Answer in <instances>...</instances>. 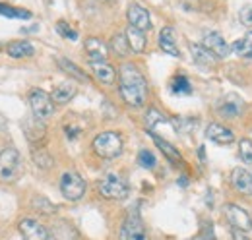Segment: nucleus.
I'll return each mask as SVG.
<instances>
[{
  "label": "nucleus",
  "mask_w": 252,
  "mask_h": 240,
  "mask_svg": "<svg viewBox=\"0 0 252 240\" xmlns=\"http://www.w3.org/2000/svg\"><path fill=\"white\" fill-rule=\"evenodd\" d=\"M121 97L126 105L138 109V107H144L146 105V99H148V84H146V78L142 76V72L134 66V64H123L121 66Z\"/></svg>",
  "instance_id": "f257e3e1"
},
{
  "label": "nucleus",
  "mask_w": 252,
  "mask_h": 240,
  "mask_svg": "<svg viewBox=\"0 0 252 240\" xmlns=\"http://www.w3.org/2000/svg\"><path fill=\"white\" fill-rule=\"evenodd\" d=\"M92 148L103 159H115L123 153V138L117 132H101L95 136Z\"/></svg>",
  "instance_id": "f03ea898"
},
{
  "label": "nucleus",
  "mask_w": 252,
  "mask_h": 240,
  "mask_svg": "<svg viewBox=\"0 0 252 240\" xmlns=\"http://www.w3.org/2000/svg\"><path fill=\"white\" fill-rule=\"evenodd\" d=\"M99 194L105 198V200H115V202H121L126 200L128 194H130V186L123 177L119 175H107L99 180Z\"/></svg>",
  "instance_id": "7ed1b4c3"
},
{
  "label": "nucleus",
  "mask_w": 252,
  "mask_h": 240,
  "mask_svg": "<svg viewBox=\"0 0 252 240\" xmlns=\"http://www.w3.org/2000/svg\"><path fill=\"white\" fill-rule=\"evenodd\" d=\"M22 171V157L18 150L4 148L0 151V180L2 182H14L20 177Z\"/></svg>",
  "instance_id": "20e7f679"
},
{
  "label": "nucleus",
  "mask_w": 252,
  "mask_h": 240,
  "mask_svg": "<svg viewBox=\"0 0 252 240\" xmlns=\"http://www.w3.org/2000/svg\"><path fill=\"white\" fill-rule=\"evenodd\" d=\"M121 240H148V231H146V225L140 217V211L136 208L128 211L125 223L121 227V235H119Z\"/></svg>",
  "instance_id": "39448f33"
},
{
  "label": "nucleus",
  "mask_w": 252,
  "mask_h": 240,
  "mask_svg": "<svg viewBox=\"0 0 252 240\" xmlns=\"http://www.w3.org/2000/svg\"><path fill=\"white\" fill-rule=\"evenodd\" d=\"M30 107H32L33 117L41 120H47L49 117H53L55 113V101L53 97L43 90H33L30 93Z\"/></svg>",
  "instance_id": "423d86ee"
},
{
  "label": "nucleus",
  "mask_w": 252,
  "mask_h": 240,
  "mask_svg": "<svg viewBox=\"0 0 252 240\" xmlns=\"http://www.w3.org/2000/svg\"><path fill=\"white\" fill-rule=\"evenodd\" d=\"M61 192L68 202H78L86 194V182L78 173H64L61 179Z\"/></svg>",
  "instance_id": "0eeeda50"
},
{
  "label": "nucleus",
  "mask_w": 252,
  "mask_h": 240,
  "mask_svg": "<svg viewBox=\"0 0 252 240\" xmlns=\"http://www.w3.org/2000/svg\"><path fill=\"white\" fill-rule=\"evenodd\" d=\"M216 109H218V113L223 119H239L243 115V111H245V101L237 93H227L218 101Z\"/></svg>",
  "instance_id": "6e6552de"
},
{
  "label": "nucleus",
  "mask_w": 252,
  "mask_h": 240,
  "mask_svg": "<svg viewBox=\"0 0 252 240\" xmlns=\"http://www.w3.org/2000/svg\"><path fill=\"white\" fill-rule=\"evenodd\" d=\"M126 18H128V24H130L132 28H136V30L144 31V33H146L148 30H152V18H150V12H148L144 6L136 4V2H132V4L128 6Z\"/></svg>",
  "instance_id": "1a4fd4ad"
},
{
  "label": "nucleus",
  "mask_w": 252,
  "mask_h": 240,
  "mask_svg": "<svg viewBox=\"0 0 252 240\" xmlns=\"http://www.w3.org/2000/svg\"><path fill=\"white\" fill-rule=\"evenodd\" d=\"M225 215H227L229 223L233 225V229H239V231H243V233L252 231L251 215L243 210V208H239V206H235V204H227V206H225Z\"/></svg>",
  "instance_id": "9d476101"
},
{
  "label": "nucleus",
  "mask_w": 252,
  "mask_h": 240,
  "mask_svg": "<svg viewBox=\"0 0 252 240\" xmlns=\"http://www.w3.org/2000/svg\"><path fill=\"white\" fill-rule=\"evenodd\" d=\"M214 57L218 60L221 59H227L229 57V53H231V47L227 45V41L221 37L220 33H216V31H208V33H204V43H202Z\"/></svg>",
  "instance_id": "9b49d317"
},
{
  "label": "nucleus",
  "mask_w": 252,
  "mask_h": 240,
  "mask_svg": "<svg viewBox=\"0 0 252 240\" xmlns=\"http://www.w3.org/2000/svg\"><path fill=\"white\" fill-rule=\"evenodd\" d=\"M18 229L24 240H49V229H45L35 219H22Z\"/></svg>",
  "instance_id": "f8f14e48"
},
{
  "label": "nucleus",
  "mask_w": 252,
  "mask_h": 240,
  "mask_svg": "<svg viewBox=\"0 0 252 240\" xmlns=\"http://www.w3.org/2000/svg\"><path fill=\"white\" fill-rule=\"evenodd\" d=\"M49 240H80V233L72 223L57 221L49 229Z\"/></svg>",
  "instance_id": "ddd939ff"
},
{
  "label": "nucleus",
  "mask_w": 252,
  "mask_h": 240,
  "mask_svg": "<svg viewBox=\"0 0 252 240\" xmlns=\"http://www.w3.org/2000/svg\"><path fill=\"white\" fill-rule=\"evenodd\" d=\"M231 184L237 192L245 194V196H252V173H249L243 167H237L231 171Z\"/></svg>",
  "instance_id": "4468645a"
},
{
  "label": "nucleus",
  "mask_w": 252,
  "mask_h": 240,
  "mask_svg": "<svg viewBox=\"0 0 252 240\" xmlns=\"http://www.w3.org/2000/svg\"><path fill=\"white\" fill-rule=\"evenodd\" d=\"M206 138L212 140V142L218 144V146H229V144L235 142V134H233L229 128L218 124V122H212V124L206 128Z\"/></svg>",
  "instance_id": "2eb2a0df"
},
{
  "label": "nucleus",
  "mask_w": 252,
  "mask_h": 240,
  "mask_svg": "<svg viewBox=\"0 0 252 240\" xmlns=\"http://www.w3.org/2000/svg\"><path fill=\"white\" fill-rule=\"evenodd\" d=\"M22 126H24L26 138H28L32 144H37V142H41V140L45 138L47 126H45V122L41 119H37V117H28V119L22 122Z\"/></svg>",
  "instance_id": "dca6fc26"
},
{
  "label": "nucleus",
  "mask_w": 252,
  "mask_h": 240,
  "mask_svg": "<svg viewBox=\"0 0 252 240\" xmlns=\"http://www.w3.org/2000/svg\"><path fill=\"white\" fill-rule=\"evenodd\" d=\"M90 68H92V74L95 76L97 82L105 84V86H113L115 80H117V70L107 64V62H90Z\"/></svg>",
  "instance_id": "f3484780"
},
{
  "label": "nucleus",
  "mask_w": 252,
  "mask_h": 240,
  "mask_svg": "<svg viewBox=\"0 0 252 240\" xmlns=\"http://www.w3.org/2000/svg\"><path fill=\"white\" fill-rule=\"evenodd\" d=\"M86 53L90 57V62H107V57H109V47L97 39V37H90L86 41Z\"/></svg>",
  "instance_id": "a211bd4d"
},
{
  "label": "nucleus",
  "mask_w": 252,
  "mask_h": 240,
  "mask_svg": "<svg viewBox=\"0 0 252 240\" xmlns=\"http://www.w3.org/2000/svg\"><path fill=\"white\" fill-rule=\"evenodd\" d=\"M159 47L165 55H171L175 59L181 57L179 53V47H177V35H175V30L173 28H163L161 33H159Z\"/></svg>",
  "instance_id": "6ab92c4d"
},
{
  "label": "nucleus",
  "mask_w": 252,
  "mask_h": 240,
  "mask_svg": "<svg viewBox=\"0 0 252 240\" xmlns=\"http://www.w3.org/2000/svg\"><path fill=\"white\" fill-rule=\"evenodd\" d=\"M6 53L12 57V59H28V57H33L35 55V49L30 41H14L8 45Z\"/></svg>",
  "instance_id": "aec40b11"
},
{
  "label": "nucleus",
  "mask_w": 252,
  "mask_h": 240,
  "mask_svg": "<svg viewBox=\"0 0 252 240\" xmlns=\"http://www.w3.org/2000/svg\"><path fill=\"white\" fill-rule=\"evenodd\" d=\"M190 53H192V59L196 64L200 66H214L216 64V57L204 47V45H196V43H190Z\"/></svg>",
  "instance_id": "412c9836"
},
{
  "label": "nucleus",
  "mask_w": 252,
  "mask_h": 240,
  "mask_svg": "<svg viewBox=\"0 0 252 240\" xmlns=\"http://www.w3.org/2000/svg\"><path fill=\"white\" fill-rule=\"evenodd\" d=\"M148 134L152 136V140L156 142V146H158L159 150L163 151V155H165V157H167L171 163H181V161H183V157H181V153L177 151V148H173V146H171L167 140L159 138L158 134H154V132H148Z\"/></svg>",
  "instance_id": "4be33fe9"
},
{
  "label": "nucleus",
  "mask_w": 252,
  "mask_h": 240,
  "mask_svg": "<svg viewBox=\"0 0 252 240\" xmlns=\"http://www.w3.org/2000/svg\"><path fill=\"white\" fill-rule=\"evenodd\" d=\"M76 93H78L76 86L68 82V84H61V86H57L51 97H53V101H55V103H59V105H66L68 101H72V99L76 97Z\"/></svg>",
  "instance_id": "5701e85b"
},
{
  "label": "nucleus",
  "mask_w": 252,
  "mask_h": 240,
  "mask_svg": "<svg viewBox=\"0 0 252 240\" xmlns=\"http://www.w3.org/2000/svg\"><path fill=\"white\" fill-rule=\"evenodd\" d=\"M126 41H128V45H130V51H134V53H144V49H146V35H144V31L136 30V28H128L126 30Z\"/></svg>",
  "instance_id": "b1692460"
},
{
  "label": "nucleus",
  "mask_w": 252,
  "mask_h": 240,
  "mask_svg": "<svg viewBox=\"0 0 252 240\" xmlns=\"http://www.w3.org/2000/svg\"><path fill=\"white\" fill-rule=\"evenodd\" d=\"M231 51H235V55H239L241 59H252V31H249L245 37L237 39L233 45H231Z\"/></svg>",
  "instance_id": "393cba45"
},
{
  "label": "nucleus",
  "mask_w": 252,
  "mask_h": 240,
  "mask_svg": "<svg viewBox=\"0 0 252 240\" xmlns=\"http://www.w3.org/2000/svg\"><path fill=\"white\" fill-rule=\"evenodd\" d=\"M57 62H59V66L63 68L66 74H70L72 78H76V80H80V82H88V74L84 72V70H80L72 60H68V59H57Z\"/></svg>",
  "instance_id": "a878e982"
},
{
  "label": "nucleus",
  "mask_w": 252,
  "mask_h": 240,
  "mask_svg": "<svg viewBox=\"0 0 252 240\" xmlns=\"http://www.w3.org/2000/svg\"><path fill=\"white\" fill-rule=\"evenodd\" d=\"M0 16L16 18V20H30L32 18V12L30 10H22V8H14V6H8V4H2L0 2Z\"/></svg>",
  "instance_id": "bb28decb"
},
{
  "label": "nucleus",
  "mask_w": 252,
  "mask_h": 240,
  "mask_svg": "<svg viewBox=\"0 0 252 240\" xmlns=\"http://www.w3.org/2000/svg\"><path fill=\"white\" fill-rule=\"evenodd\" d=\"M32 208L39 213H43V215H53L57 211V206L53 202H49L45 196H35L32 200Z\"/></svg>",
  "instance_id": "cd10ccee"
},
{
  "label": "nucleus",
  "mask_w": 252,
  "mask_h": 240,
  "mask_svg": "<svg viewBox=\"0 0 252 240\" xmlns=\"http://www.w3.org/2000/svg\"><path fill=\"white\" fill-rule=\"evenodd\" d=\"M171 91L177 95H189L192 93V86H190L189 78L187 76H175L171 82Z\"/></svg>",
  "instance_id": "c85d7f7f"
},
{
  "label": "nucleus",
  "mask_w": 252,
  "mask_h": 240,
  "mask_svg": "<svg viewBox=\"0 0 252 240\" xmlns=\"http://www.w3.org/2000/svg\"><path fill=\"white\" fill-rule=\"evenodd\" d=\"M111 47H113L115 55L121 57V59L128 57V53H130V45L126 41V35H115L113 41H111Z\"/></svg>",
  "instance_id": "c756f323"
},
{
  "label": "nucleus",
  "mask_w": 252,
  "mask_h": 240,
  "mask_svg": "<svg viewBox=\"0 0 252 240\" xmlns=\"http://www.w3.org/2000/svg\"><path fill=\"white\" fill-rule=\"evenodd\" d=\"M33 161L39 169H51L53 167V157L49 155L47 150H37L33 153Z\"/></svg>",
  "instance_id": "7c9ffc66"
},
{
  "label": "nucleus",
  "mask_w": 252,
  "mask_h": 240,
  "mask_svg": "<svg viewBox=\"0 0 252 240\" xmlns=\"http://www.w3.org/2000/svg\"><path fill=\"white\" fill-rule=\"evenodd\" d=\"M138 163H140V167H144V169H154L156 163H158V159H156V155L150 150H142L138 153Z\"/></svg>",
  "instance_id": "2f4dec72"
},
{
  "label": "nucleus",
  "mask_w": 252,
  "mask_h": 240,
  "mask_svg": "<svg viewBox=\"0 0 252 240\" xmlns=\"http://www.w3.org/2000/svg\"><path fill=\"white\" fill-rule=\"evenodd\" d=\"M239 155L245 163H252V142L251 140H241L239 144Z\"/></svg>",
  "instance_id": "473e14b6"
},
{
  "label": "nucleus",
  "mask_w": 252,
  "mask_h": 240,
  "mask_svg": "<svg viewBox=\"0 0 252 240\" xmlns=\"http://www.w3.org/2000/svg\"><path fill=\"white\" fill-rule=\"evenodd\" d=\"M57 31L63 35L64 39H70V41H76V39H78V31L72 30L66 22H59V24H57Z\"/></svg>",
  "instance_id": "72a5a7b5"
},
{
  "label": "nucleus",
  "mask_w": 252,
  "mask_h": 240,
  "mask_svg": "<svg viewBox=\"0 0 252 240\" xmlns=\"http://www.w3.org/2000/svg\"><path fill=\"white\" fill-rule=\"evenodd\" d=\"M239 20H241V24H243L245 28L252 30V4L241 8V12H239Z\"/></svg>",
  "instance_id": "f704fd0d"
},
{
  "label": "nucleus",
  "mask_w": 252,
  "mask_h": 240,
  "mask_svg": "<svg viewBox=\"0 0 252 240\" xmlns=\"http://www.w3.org/2000/svg\"><path fill=\"white\" fill-rule=\"evenodd\" d=\"M165 120L167 119L159 113L158 109H150V111L146 113V122H148V126H150V128H154L156 124H161V122H165Z\"/></svg>",
  "instance_id": "c9c22d12"
},
{
  "label": "nucleus",
  "mask_w": 252,
  "mask_h": 240,
  "mask_svg": "<svg viewBox=\"0 0 252 240\" xmlns=\"http://www.w3.org/2000/svg\"><path fill=\"white\" fill-rule=\"evenodd\" d=\"M231 237H233V240H251L243 231H239V229H233L231 231Z\"/></svg>",
  "instance_id": "e433bc0d"
},
{
  "label": "nucleus",
  "mask_w": 252,
  "mask_h": 240,
  "mask_svg": "<svg viewBox=\"0 0 252 240\" xmlns=\"http://www.w3.org/2000/svg\"><path fill=\"white\" fill-rule=\"evenodd\" d=\"M200 0H181V4L185 6V10H196Z\"/></svg>",
  "instance_id": "4c0bfd02"
},
{
  "label": "nucleus",
  "mask_w": 252,
  "mask_h": 240,
  "mask_svg": "<svg viewBox=\"0 0 252 240\" xmlns=\"http://www.w3.org/2000/svg\"><path fill=\"white\" fill-rule=\"evenodd\" d=\"M189 184V177H181L179 179V186H187Z\"/></svg>",
  "instance_id": "58836bf2"
}]
</instances>
